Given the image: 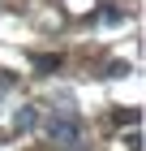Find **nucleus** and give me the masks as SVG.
I'll return each mask as SVG.
<instances>
[{
    "instance_id": "obj_1",
    "label": "nucleus",
    "mask_w": 146,
    "mask_h": 151,
    "mask_svg": "<svg viewBox=\"0 0 146 151\" xmlns=\"http://www.w3.org/2000/svg\"><path fill=\"white\" fill-rule=\"evenodd\" d=\"M47 138L56 142V147H78L82 142V116L78 112H56L52 121H47Z\"/></svg>"
},
{
    "instance_id": "obj_2",
    "label": "nucleus",
    "mask_w": 146,
    "mask_h": 151,
    "mask_svg": "<svg viewBox=\"0 0 146 151\" xmlns=\"http://www.w3.org/2000/svg\"><path fill=\"white\" fill-rule=\"evenodd\" d=\"M34 69H39V73H52V69H60V56L43 52V56H34Z\"/></svg>"
},
{
    "instance_id": "obj_3",
    "label": "nucleus",
    "mask_w": 146,
    "mask_h": 151,
    "mask_svg": "<svg viewBox=\"0 0 146 151\" xmlns=\"http://www.w3.org/2000/svg\"><path fill=\"white\" fill-rule=\"evenodd\" d=\"M34 121H39L34 108H17V116H13V125H17V129H34Z\"/></svg>"
},
{
    "instance_id": "obj_4",
    "label": "nucleus",
    "mask_w": 146,
    "mask_h": 151,
    "mask_svg": "<svg viewBox=\"0 0 146 151\" xmlns=\"http://www.w3.org/2000/svg\"><path fill=\"white\" fill-rule=\"evenodd\" d=\"M116 121H120V125H137L142 112H137V108H116Z\"/></svg>"
},
{
    "instance_id": "obj_5",
    "label": "nucleus",
    "mask_w": 146,
    "mask_h": 151,
    "mask_svg": "<svg viewBox=\"0 0 146 151\" xmlns=\"http://www.w3.org/2000/svg\"><path fill=\"white\" fill-rule=\"evenodd\" d=\"M125 73H129V65H125V60H116L112 69H108V78H125Z\"/></svg>"
}]
</instances>
